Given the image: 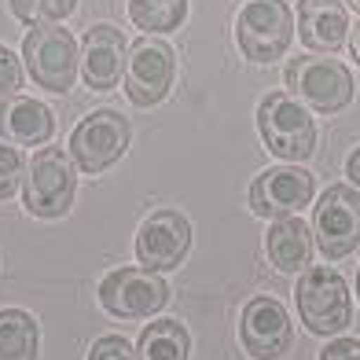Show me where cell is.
Wrapping results in <instances>:
<instances>
[{
  "mask_svg": "<svg viewBox=\"0 0 360 360\" xmlns=\"http://www.w3.org/2000/svg\"><path fill=\"white\" fill-rule=\"evenodd\" d=\"M313 191H316V180L309 169H298V166L265 169L250 184V210L265 221H280V217L298 214L302 206H309Z\"/></svg>",
  "mask_w": 360,
  "mask_h": 360,
  "instance_id": "obj_11",
  "label": "cell"
},
{
  "mask_svg": "<svg viewBox=\"0 0 360 360\" xmlns=\"http://www.w3.org/2000/svg\"><path fill=\"white\" fill-rule=\"evenodd\" d=\"M346 176H349L353 184L360 188V147H356V151L349 155V162H346Z\"/></svg>",
  "mask_w": 360,
  "mask_h": 360,
  "instance_id": "obj_26",
  "label": "cell"
},
{
  "mask_svg": "<svg viewBox=\"0 0 360 360\" xmlns=\"http://www.w3.org/2000/svg\"><path fill=\"white\" fill-rule=\"evenodd\" d=\"M22 59L30 77L48 92H67L74 89L77 77V41L70 30L59 26H37L22 41Z\"/></svg>",
  "mask_w": 360,
  "mask_h": 360,
  "instance_id": "obj_6",
  "label": "cell"
},
{
  "mask_svg": "<svg viewBox=\"0 0 360 360\" xmlns=\"http://www.w3.org/2000/svg\"><path fill=\"white\" fill-rule=\"evenodd\" d=\"M257 129L261 140L276 158L287 162H305L316 151V125L313 114L302 107V100H294L290 92H269L257 103Z\"/></svg>",
  "mask_w": 360,
  "mask_h": 360,
  "instance_id": "obj_1",
  "label": "cell"
},
{
  "mask_svg": "<svg viewBox=\"0 0 360 360\" xmlns=\"http://www.w3.org/2000/svg\"><path fill=\"white\" fill-rule=\"evenodd\" d=\"M313 228L327 261L349 257L360 243V191L349 184H331L316 202Z\"/></svg>",
  "mask_w": 360,
  "mask_h": 360,
  "instance_id": "obj_9",
  "label": "cell"
},
{
  "mask_svg": "<svg viewBox=\"0 0 360 360\" xmlns=\"http://www.w3.org/2000/svg\"><path fill=\"white\" fill-rule=\"evenodd\" d=\"M169 302V283L155 269H114L100 283V305L118 320H147Z\"/></svg>",
  "mask_w": 360,
  "mask_h": 360,
  "instance_id": "obj_5",
  "label": "cell"
},
{
  "mask_svg": "<svg viewBox=\"0 0 360 360\" xmlns=\"http://www.w3.org/2000/svg\"><path fill=\"white\" fill-rule=\"evenodd\" d=\"M129 19L143 34H169L188 19V0H129Z\"/></svg>",
  "mask_w": 360,
  "mask_h": 360,
  "instance_id": "obj_20",
  "label": "cell"
},
{
  "mask_svg": "<svg viewBox=\"0 0 360 360\" xmlns=\"http://www.w3.org/2000/svg\"><path fill=\"white\" fill-rule=\"evenodd\" d=\"M298 34L309 52H338L349 34L342 0H298Z\"/></svg>",
  "mask_w": 360,
  "mask_h": 360,
  "instance_id": "obj_15",
  "label": "cell"
},
{
  "mask_svg": "<svg viewBox=\"0 0 360 360\" xmlns=\"http://www.w3.org/2000/svg\"><path fill=\"white\" fill-rule=\"evenodd\" d=\"M191 250V224L176 210H158L136 232V261L143 269L166 272L176 269Z\"/></svg>",
  "mask_w": 360,
  "mask_h": 360,
  "instance_id": "obj_12",
  "label": "cell"
},
{
  "mask_svg": "<svg viewBox=\"0 0 360 360\" xmlns=\"http://www.w3.org/2000/svg\"><path fill=\"white\" fill-rule=\"evenodd\" d=\"M265 254L280 272H302L313 261V232L302 217H280L272 221L265 236Z\"/></svg>",
  "mask_w": 360,
  "mask_h": 360,
  "instance_id": "obj_17",
  "label": "cell"
},
{
  "mask_svg": "<svg viewBox=\"0 0 360 360\" xmlns=\"http://www.w3.org/2000/svg\"><path fill=\"white\" fill-rule=\"evenodd\" d=\"M349 52H353V59H356V67H360V26L353 30V37H349Z\"/></svg>",
  "mask_w": 360,
  "mask_h": 360,
  "instance_id": "obj_27",
  "label": "cell"
},
{
  "mask_svg": "<svg viewBox=\"0 0 360 360\" xmlns=\"http://www.w3.org/2000/svg\"><path fill=\"white\" fill-rule=\"evenodd\" d=\"M294 305L313 335H338L349 327V287L335 269H305L294 287Z\"/></svg>",
  "mask_w": 360,
  "mask_h": 360,
  "instance_id": "obj_3",
  "label": "cell"
},
{
  "mask_svg": "<svg viewBox=\"0 0 360 360\" xmlns=\"http://www.w3.org/2000/svg\"><path fill=\"white\" fill-rule=\"evenodd\" d=\"M287 89L320 114H335L353 103V74L338 59H320V56L290 59Z\"/></svg>",
  "mask_w": 360,
  "mask_h": 360,
  "instance_id": "obj_7",
  "label": "cell"
},
{
  "mask_svg": "<svg viewBox=\"0 0 360 360\" xmlns=\"http://www.w3.org/2000/svg\"><path fill=\"white\" fill-rule=\"evenodd\" d=\"M356 294H360V272H356Z\"/></svg>",
  "mask_w": 360,
  "mask_h": 360,
  "instance_id": "obj_29",
  "label": "cell"
},
{
  "mask_svg": "<svg viewBox=\"0 0 360 360\" xmlns=\"http://www.w3.org/2000/svg\"><path fill=\"white\" fill-rule=\"evenodd\" d=\"M37 320L26 309H0V360H37Z\"/></svg>",
  "mask_w": 360,
  "mask_h": 360,
  "instance_id": "obj_19",
  "label": "cell"
},
{
  "mask_svg": "<svg viewBox=\"0 0 360 360\" xmlns=\"http://www.w3.org/2000/svg\"><path fill=\"white\" fill-rule=\"evenodd\" d=\"M346 4H349V8H353V11L360 15V0H346Z\"/></svg>",
  "mask_w": 360,
  "mask_h": 360,
  "instance_id": "obj_28",
  "label": "cell"
},
{
  "mask_svg": "<svg viewBox=\"0 0 360 360\" xmlns=\"http://www.w3.org/2000/svg\"><path fill=\"white\" fill-rule=\"evenodd\" d=\"M22 85V67L15 59L11 48L0 44V96H15V89Z\"/></svg>",
  "mask_w": 360,
  "mask_h": 360,
  "instance_id": "obj_24",
  "label": "cell"
},
{
  "mask_svg": "<svg viewBox=\"0 0 360 360\" xmlns=\"http://www.w3.org/2000/svg\"><path fill=\"white\" fill-rule=\"evenodd\" d=\"M320 360H360V338H335L320 349Z\"/></svg>",
  "mask_w": 360,
  "mask_h": 360,
  "instance_id": "obj_25",
  "label": "cell"
},
{
  "mask_svg": "<svg viewBox=\"0 0 360 360\" xmlns=\"http://www.w3.org/2000/svg\"><path fill=\"white\" fill-rule=\"evenodd\" d=\"M77 8V0H11V15L26 26H56Z\"/></svg>",
  "mask_w": 360,
  "mask_h": 360,
  "instance_id": "obj_21",
  "label": "cell"
},
{
  "mask_svg": "<svg viewBox=\"0 0 360 360\" xmlns=\"http://www.w3.org/2000/svg\"><path fill=\"white\" fill-rule=\"evenodd\" d=\"M26 173V162L19 155V147L0 143V199H11L19 191V180Z\"/></svg>",
  "mask_w": 360,
  "mask_h": 360,
  "instance_id": "obj_22",
  "label": "cell"
},
{
  "mask_svg": "<svg viewBox=\"0 0 360 360\" xmlns=\"http://www.w3.org/2000/svg\"><path fill=\"white\" fill-rule=\"evenodd\" d=\"M56 133V118L44 103L30 96H8L0 100V140L15 147H41Z\"/></svg>",
  "mask_w": 360,
  "mask_h": 360,
  "instance_id": "obj_16",
  "label": "cell"
},
{
  "mask_svg": "<svg viewBox=\"0 0 360 360\" xmlns=\"http://www.w3.org/2000/svg\"><path fill=\"white\" fill-rule=\"evenodd\" d=\"M294 37V15L283 0H250L236 15V41L250 63L280 59Z\"/></svg>",
  "mask_w": 360,
  "mask_h": 360,
  "instance_id": "obj_4",
  "label": "cell"
},
{
  "mask_svg": "<svg viewBox=\"0 0 360 360\" xmlns=\"http://www.w3.org/2000/svg\"><path fill=\"white\" fill-rule=\"evenodd\" d=\"M176 74V56L166 41L158 37H140L136 44H129L125 56V96L136 107H155L166 100V92L173 85Z\"/></svg>",
  "mask_w": 360,
  "mask_h": 360,
  "instance_id": "obj_10",
  "label": "cell"
},
{
  "mask_svg": "<svg viewBox=\"0 0 360 360\" xmlns=\"http://www.w3.org/2000/svg\"><path fill=\"white\" fill-rule=\"evenodd\" d=\"M89 360H136V349L129 346V338H122V335H103V338L92 342Z\"/></svg>",
  "mask_w": 360,
  "mask_h": 360,
  "instance_id": "obj_23",
  "label": "cell"
},
{
  "mask_svg": "<svg viewBox=\"0 0 360 360\" xmlns=\"http://www.w3.org/2000/svg\"><path fill=\"white\" fill-rule=\"evenodd\" d=\"M129 136V122L118 110H92L70 133V158L85 173H103L125 155Z\"/></svg>",
  "mask_w": 360,
  "mask_h": 360,
  "instance_id": "obj_8",
  "label": "cell"
},
{
  "mask_svg": "<svg viewBox=\"0 0 360 360\" xmlns=\"http://www.w3.org/2000/svg\"><path fill=\"white\" fill-rule=\"evenodd\" d=\"M77 173L67 151L59 147H37L22 176V206L34 217H63L74 202Z\"/></svg>",
  "mask_w": 360,
  "mask_h": 360,
  "instance_id": "obj_2",
  "label": "cell"
},
{
  "mask_svg": "<svg viewBox=\"0 0 360 360\" xmlns=\"http://www.w3.org/2000/svg\"><path fill=\"white\" fill-rule=\"evenodd\" d=\"M125 37L122 30H114L110 22H96L85 30L81 41V77L96 92H107L122 81L125 74Z\"/></svg>",
  "mask_w": 360,
  "mask_h": 360,
  "instance_id": "obj_14",
  "label": "cell"
},
{
  "mask_svg": "<svg viewBox=\"0 0 360 360\" xmlns=\"http://www.w3.org/2000/svg\"><path fill=\"white\" fill-rule=\"evenodd\" d=\"M239 338H243V349L257 360H276L283 356L290 346V316L287 309L269 298V294H257L243 305V316H239Z\"/></svg>",
  "mask_w": 360,
  "mask_h": 360,
  "instance_id": "obj_13",
  "label": "cell"
},
{
  "mask_svg": "<svg viewBox=\"0 0 360 360\" xmlns=\"http://www.w3.org/2000/svg\"><path fill=\"white\" fill-rule=\"evenodd\" d=\"M191 335L180 320H155L143 327L136 360H188Z\"/></svg>",
  "mask_w": 360,
  "mask_h": 360,
  "instance_id": "obj_18",
  "label": "cell"
}]
</instances>
